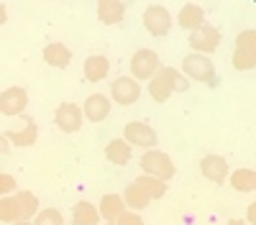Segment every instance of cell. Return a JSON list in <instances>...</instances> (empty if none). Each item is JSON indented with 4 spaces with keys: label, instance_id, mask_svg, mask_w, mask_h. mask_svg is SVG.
I'll return each mask as SVG.
<instances>
[{
    "label": "cell",
    "instance_id": "f546056e",
    "mask_svg": "<svg viewBox=\"0 0 256 225\" xmlns=\"http://www.w3.org/2000/svg\"><path fill=\"white\" fill-rule=\"evenodd\" d=\"M16 190V179L10 174H0V195H8Z\"/></svg>",
    "mask_w": 256,
    "mask_h": 225
},
{
    "label": "cell",
    "instance_id": "4316f807",
    "mask_svg": "<svg viewBox=\"0 0 256 225\" xmlns=\"http://www.w3.org/2000/svg\"><path fill=\"white\" fill-rule=\"evenodd\" d=\"M233 67H236V69H254L256 67V54L236 49V51H233Z\"/></svg>",
    "mask_w": 256,
    "mask_h": 225
},
{
    "label": "cell",
    "instance_id": "cb8c5ba5",
    "mask_svg": "<svg viewBox=\"0 0 256 225\" xmlns=\"http://www.w3.org/2000/svg\"><path fill=\"white\" fill-rule=\"evenodd\" d=\"M148 202L152 200H148V195L138 187V184H128L126 187V205H131L134 210H144Z\"/></svg>",
    "mask_w": 256,
    "mask_h": 225
},
{
    "label": "cell",
    "instance_id": "5bb4252c",
    "mask_svg": "<svg viewBox=\"0 0 256 225\" xmlns=\"http://www.w3.org/2000/svg\"><path fill=\"white\" fill-rule=\"evenodd\" d=\"M105 156L116 167H126L131 161V143H126L123 138H113L108 146H105Z\"/></svg>",
    "mask_w": 256,
    "mask_h": 225
},
{
    "label": "cell",
    "instance_id": "f1b7e54d",
    "mask_svg": "<svg viewBox=\"0 0 256 225\" xmlns=\"http://www.w3.org/2000/svg\"><path fill=\"white\" fill-rule=\"evenodd\" d=\"M116 225H144V220L138 215H134V213H120L116 218Z\"/></svg>",
    "mask_w": 256,
    "mask_h": 225
},
{
    "label": "cell",
    "instance_id": "836d02e7",
    "mask_svg": "<svg viewBox=\"0 0 256 225\" xmlns=\"http://www.w3.org/2000/svg\"><path fill=\"white\" fill-rule=\"evenodd\" d=\"M228 225H246V223H244V220H230Z\"/></svg>",
    "mask_w": 256,
    "mask_h": 225
},
{
    "label": "cell",
    "instance_id": "2e32d148",
    "mask_svg": "<svg viewBox=\"0 0 256 225\" xmlns=\"http://www.w3.org/2000/svg\"><path fill=\"white\" fill-rule=\"evenodd\" d=\"M36 136H38V126H36L34 118L26 120V128H24V131H8V133H6V138L13 141L16 146H34Z\"/></svg>",
    "mask_w": 256,
    "mask_h": 225
},
{
    "label": "cell",
    "instance_id": "52a82bcc",
    "mask_svg": "<svg viewBox=\"0 0 256 225\" xmlns=\"http://www.w3.org/2000/svg\"><path fill=\"white\" fill-rule=\"evenodd\" d=\"M54 123L62 133H74L82 126V110L74 105V102H62L54 113Z\"/></svg>",
    "mask_w": 256,
    "mask_h": 225
},
{
    "label": "cell",
    "instance_id": "277c9868",
    "mask_svg": "<svg viewBox=\"0 0 256 225\" xmlns=\"http://www.w3.org/2000/svg\"><path fill=\"white\" fill-rule=\"evenodd\" d=\"M218 44H220V31L218 28H212V26H200V28H195L190 33V46L195 49V51H200L202 56L205 54H212L218 49Z\"/></svg>",
    "mask_w": 256,
    "mask_h": 225
},
{
    "label": "cell",
    "instance_id": "8992f818",
    "mask_svg": "<svg viewBox=\"0 0 256 225\" xmlns=\"http://www.w3.org/2000/svg\"><path fill=\"white\" fill-rule=\"evenodd\" d=\"M144 26L154 36H166L169 28H172V15H169V10L162 8V5H148L146 13H144Z\"/></svg>",
    "mask_w": 256,
    "mask_h": 225
},
{
    "label": "cell",
    "instance_id": "83f0119b",
    "mask_svg": "<svg viewBox=\"0 0 256 225\" xmlns=\"http://www.w3.org/2000/svg\"><path fill=\"white\" fill-rule=\"evenodd\" d=\"M236 49L248 51V54H256V33H254V31H244V33H238Z\"/></svg>",
    "mask_w": 256,
    "mask_h": 225
},
{
    "label": "cell",
    "instance_id": "d6a6232c",
    "mask_svg": "<svg viewBox=\"0 0 256 225\" xmlns=\"http://www.w3.org/2000/svg\"><path fill=\"white\" fill-rule=\"evenodd\" d=\"M6 20H8V13H6V8H3V5H0V26H3Z\"/></svg>",
    "mask_w": 256,
    "mask_h": 225
},
{
    "label": "cell",
    "instance_id": "4dcf8cb0",
    "mask_svg": "<svg viewBox=\"0 0 256 225\" xmlns=\"http://www.w3.org/2000/svg\"><path fill=\"white\" fill-rule=\"evenodd\" d=\"M10 151V143H8V138L0 133V154H8Z\"/></svg>",
    "mask_w": 256,
    "mask_h": 225
},
{
    "label": "cell",
    "instance_id": "7a4b0ae2",
    "mask_svg": "<svg viewBox=\"0 0 256 225\" xmlns=\"http://www.w3.org/2000/svg\"><path fill=\"white\" fill-rule=\"evenodd\" d=\"M141 169H144L148 177H156V179H162V182H166V179L174 177V164H172V159H169L166 154H162V151H148V154H144Z\"/></svg>",
    "mask_w": 256,
    "mask_h": 225
},
{
    "label": "cell",
    "instance_id": "ba28073f",
    "mask_svg": "<svg viewBox=\"0 0 256 225\" xmlns=\"http://www.w3.org/2000/svg\"><path fill=\"white\" fill-rule=\"evenodd\" d=\"M28 105V92L24 87H8L0 92V113L3 115H20Z\"/></svg>",
    "mask_w": 256,
    "mask_h": 225
},
{
    "label": "cell",
    "instance_id": "8fae6325",
    "mask_svg": "<svg viewBox=\"0 0 256 225\" xmlns=\"http://www.w3.org/2000/svg\"><path fill=\"white\" fill-rule=\"evenodd\" d=\"M200 169H202V174H205L208 179L223 182L226 174H228V161H226L223 156H218V154H208V156L200 161Z\"/></svg>",
    "mask_w": 256,
    "mask_h": 225
},
{
    "label": "cell",
    "instance_id": "7402d4cb",
    "mask_svg": "<svg viewBox=\"0 0 256 225\" xmlns=\"http://www.w3.org/2000/svg\"><path fill=\"white\" fill-rule=\"evenodd\" d=\"M16 205H18L20 220H28V218L36 215V210H38V200H36L34 192H18V195H16Z\"/></svg>",
    "mask_w": 256,
    "mask_h": 225
},
{
    "label": "cell",
    "instance_id": "44dd1931",
    "mask_svg": "<svg viewBox=\"0 0 256 225\" xmlns=\"http://www.w3.org/2000/svg\"><path fill=\"white\" fill-rule=\"evenodd\" d=\"M230 184H233V190H238V192H254L256 190V172L254 169H238V172H233Z\"/></svg>",
    "mask_w": 256,
    "mask_h": 225
},
{
    "label": "cell",
    "instance_id": "3957f363",
    "mask_svg": "<svg viewBox=\"0 0 256 225\" xmlns=\"http://www.w3.org/2000/svg\"><path fill=\"white\" fill-rule=\"evenodd\" d=\"M182 69L187 77L198 79V82H208V85H216V69H212V61H208L202 54H190L182 59Z\"/></svg>",
    "mask_w": 256,
    "mask_h": 225
},
{
    "label": "cell",
    "instance_id": "9a60e30c",
    "mask_svg": "<svg viewBox=\"0 0 256 225\" xmlns=\"http://www.w3.org/2000/svg\"><path fill=\"white\" fill-rule=\"evenodd\" d=\"M108 69H110V61L102 54H92V56H88V61H84V77H88V82H100L105 74H108Z\"/></svg>",
    "mask_w": 256,
    "mask_h": 225
},
{
    "label": "cell",
    "instance_id": "4fadbf2b",
    "mask_svg": "<svg viewBox=\"0 0 256 225\" xmlns=\"http://www.w3.org/2000/svg\"><path fill=\"white\" fill-rule=\"evenodd\" d=\"M84 115H88L90 120L100 123L110 115V100L105 95H90L88 102H84Z\"/></svg>",
    "mask_w": 256,
    "mask_h": 225
},
{
    "label": "cell",
    "instance_id": "ffe728a7",
    "mask_svg": "<svg viewBox=\"0 0 256 225\" xmlns=\"http://www.w3.org/2000/svg\"><path fill=\"white\" fill-rule=\"evenodd\" d=\"M134 184H138V187L148 195V200H159V197H164V192H166V184H164L162 179H156V177H148V174H141Z\"/></svg>",
    "mask_w": 256,
    "mask_h": 225
},
{
    "label": "cell",
    "instance_id": "30bf717a",
    "mask_svg": "<svg viewBox=\"0 0 256 225\" xmlns=\"http://www.w3.org/2000/svg\"><path fill=\"white\" fill-rule=\"evenodd\" d=\"M110 95L118 105H134L141 95V87L134 77H118L113 85H110Z\"/></svg>",
    "mask_w": 256,
    "mask_h": 225
},
{
    "label": "cell",
    "instance_id": "6da1fadb",
    "mask_svg": "<svg viewBox=\"0 0 256 225\" xmlns=\"http://www.w3.org/2000/svg\"><path fill=\"white\" fill-rule=\"evenodd\" d=\"M187 87H190V82H184V77L177 69L164 67L152 77V82H148V95L156 102H166L172 92H184Z\"/></svg>",
    "mask_w": 256,
    "mask_h": 225
},
{
    "label": "cell",
    "instance_id": "5b68a950",
    "mask_svg": "<svg viewBox=\"0 0 256 225\" xmlns=\"http://www.w3.org/2000/svg\"><path fill=\"white\" fill-rule=\"evenodd\" d=\"M131 72H134V79H152L159 72V56H156V51H152V49L136 51L134 59H131Z\"/></svg>",
    "mask_w": 256,
    "mask_h": 225
},
{
    "label": "cell",
    "instance_id": "1f68e13d",
    "mask_svg": "<svg viewBox=\"0 0 256 225\" xmlns=\"http://www.w3.org/2000/svg\"><path fill=\"white\" fill-rule=\"evenodd\" d=\"M254 220H256V202L248 208V225H254Z\"/></svg>",
    "mask_w": 256,
    "mask_h": 225
},
{
    "label": "cell",
    "instance_id": "7c38bea8",
    "mask_svg": "<svg viewBox=\"0 0 256 225\" xmlns=\"http://www.w3.org/2000/svg\"><path fill=\"white\" fill-rule=\"evenodd\" d=\"M123 13H126V8H123V3H118V0H100L98 3V18L102 20L105 26L120 23Z\"/></svg>",
    "mask_w": 256,
    "mask_h": 225
},
{
    "label": "cell",
    "instance_id": "e0dca14e",
    "mask_svg": "<svg viewBox=\"0 0 256 225\" xmlns=\"http://www.w3.org/2000/svg\"><path fill=\"white\" fill-rule=\"evenodd\" d=\"M44 61H46V64H52V67H62L64 69L72 61V51L64 46V44H49L44 49Z\"/></svg>",
    "mask_w": 256,
    "mask_h": 225
},
{
    "label": "cell",
    "instance_id": "ac0fdd59",
    "mask_svg": "<svg viewBox=\"0 0 256 225\" xmlns=\"http://www.w3.org/2000/svg\"><path fill=\"white\" fill-rule=\"evenodd\" d=\"M202 20H205V10L200 8V5H184L182 10H180V26L182 28H190V31H195V28H200L202 26Z\"/></svg>",
    "mask_w": 256,
    "mask_h": 225
},
{
    "label": "cell",
    "instance_id": "d4e9b609",
    "mask_svg": "<svg viewBox=\"0 0 256 225\" xmlns=\"http://www.w3.org/2000/svg\"><path fill=\"white\" fill-rule=\"evenodd\" d=\"M0 220H3V223H18L20 220L16 197H3V200H0Z\"/></svg>",
    "mask_w": 256,
    "mask_h": 225
},
{
    "label": "cell",
    "instance_id": "484cf974",
    "mask_svg": "<svg viewBox=\"0 0 256 225\" xmlns=\"http://www.w3.org/2000/svg\"><path fill=\"white\" fill-rule=\"evenodd\" d=\"M34 225H64V218H62L59 210L49 208V210H41V213L36 215V223H34Z\"/></svg>",
    "mask_w": 256,
    "mask_h": 225
},
{
    "label": "cell",
    "instance_id": "d6986e66",
    "mask_svg": "<svg viewBox=\"0 0 256 225\" xmlns=\"http://www.w3.org/2000/svg\"><path fill=\"white\" fill-rule=\"evenodd\" d=\"M98 218H100V213L95 210V205H90V202H77L74 210H72L74 225H98Z\"/></svg>",
    "mask_w": 256,
    "mask_h": 225
},
{
    "label": "cell",
    "instance_id": "603a6c76",
    "mask_svg": "<svg viewBox=\"0 0 256 225\" xmlns=\"http://www.w3.org/2000/svg\"><path fill=\"white\" fill-rule=\"evenodd\" d=\"M123 197H118V195H105L102 197V202H100V215L105 218V220H116L120 213H123Z\"/></svg>",
    "mask_w": 256,
    "mask_h": 225
},
{
    "label": "cell",
    "instance_id": "e575fe53",
    "mask_svg": "<svg viewBox=\"0 0 256 225\" xmlns=\"http://www.w3.org/2000/svg\"><path fill=\"white\" fill-rule=\"evenodd\" d=\"M16 225H28V223H26V220H18V223H16Z\"/></svg>",
    "mask_w": 256,
    "mask_h": 225
},
{
    "label": "cell",
    "instance_id": "9c48e42d",
    "mask_svg": "<svg viewBox=\"0 0 256 225\" xmlns=\"http://www.w3.org/2000/svg\"><path fill=\"white\" fill-rule=\"evenodd\" d=\"M126 143L148 149V146H154V143H156V131L148 126V123L134 120V123H128V126H126Z\"/></svg>",
    "mask_w": 256,
    "mask_h": 225
}]
</instances>
